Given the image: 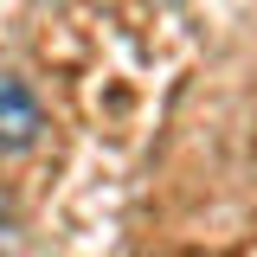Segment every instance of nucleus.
Returning <instances> with one entry per match:
<instances>
[{
  "label": "nucleus",
  "instance_id": "1",
  "mask_svg": "<svg viewBox=\"0 0 257 257\" xmlns=\"http://www.w3.org/2000/svg\"><path fill=\"white\" fill-rule=\"evenodd\" d=\"M39 128H45V109H39V96L32 84L20 77H0V155H20L39 142Z\"/></svg>",
  "mask_w": 257,
  "mask_h": 257
}]
</instances>
